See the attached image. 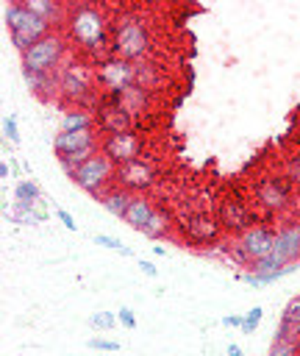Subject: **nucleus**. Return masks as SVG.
<instances>
[{"label":"nucleus","instance_id":"15","mask_svg":"<svg viewBox=\"0 0 300 356\" xmlns=\"http://www.w3.org/2000/svg\"><path fill=\"white\" fill-rule=\"evenodd\" d=\"M89 147H100L97 139V128H83V131H58V136L53 139V150L58 159H67L78 150H89Z\"/></svg>","mask_w":300,"mask_h":356},{"label":"nucleus","instance_id":"38","mask_svg":"<svg viewBox=\"0 0 300 356\" xmlns=\"http://www.w3.org/2000/svg\"><path fill=\"white\" fill-rule=\"evenodd\" d=\"M222 325H228V328H242V317L228 314V317H222Z\"/></svg>","mask_w":300,"mask_h":356},{"label":"nucleus","instance_id":"8","mask_svg":"<svg viewBox=\"0 0 300 356\" xmlns=\"http://www.w3.org/2000/svg\"><path fill=\"white\" fill-rule=\"evenodd\" d=\"M272 248H275V231H272L269 225H253V228H247L244 234L236 236V242H233L231 250H233V256H236L242 264L250 267L253 261L269 256Z\"/></svg>","mask_w":300,"mask_h":356},{"label":"nucleus","instance_id":"4","mask_svg":"<svg viewBox=\"0 0 300 356\" xmlns=\"http://www.w3.org/2000/svg\"><path fill=\"white\" fill-rule=\"evenodd\" d=\"M3 22L11 33V44L19 50V56L25 50H31L36 42H42L47 33H53L50 22H44L42 17H36L25 3H11L3 14Z\"/></svg>","mask_w":300,"mask_h":356},{"label":"nucleus","instance_id":"5","mask_svg":"<svg viewBox=\"0 0 300 356\" xmlns=\"http://www.w3.org/2000/svg\"><path fill=\"white\" fill-rule=\"evenodd\" d=\"M64 56H67V39L53 31L47 33L42 42H36L31 50H25L19 58H22V72H33V75H53L58 72L64 64Z\"/></svg>","mask_w":300,"mask_h":356},{"label":"nucleus","instance_id":"22","mask_svg":"<svg viewBox=\"0 0 300 356\" xmlns=\"http://www.w3.org/2000/svg\"><path fill=\"white\" fill-rule=\"evenodd\" d=\"M172 214L169 211H164V209H156V214L147 220V225L142 228V234L147 236V239H164V236H169L172 234Z\"/></svg>","mask_w":300,"mask_h":356},{"label":"nucleus","instance_id":"29","mask_svg":"<svg viewBox=\"0 0 300 356\" xmlns=\"http://www.w3.org/2000/svg\"><path fill=\"white\" fill-rule=\"evenodd\" d=\"M94 242L97 245H103V248H108V250H114V253H119V256H131V248H125L119 239H114V236H106V234H97L94 236Z\"/></svg>","mask_w":300,"mask_h":356},{"label":"nucleus","instance_id":"24","mask_svg":"<svg viewBox=\"0 0 300 356\" xmlns=\"http://www.w3.org/2000/svg\"><path fill=\"white\" fill-rule=\"evenodd\" d=\"M22 78H25L28 89H31L33 95H39V97H44V95L56 86V78H53V75H33V72H22Z\"/></svg>","mask_w":300,"mask_h":356},{"label":"nucleus","instance_id":"39","mask_svg":"<svg viewBox=\"0 0 300 356\" xmlns=\"http://www.w3.org/2000/svg\"><path fill=\"white\" fill-rule=\"evenodd\" d=\"M228 356H242V348L231 342V345H228Z\"/></svg>","mask_w":300,"mask_h":356},{"label":"nucleus","instance_id":"25","mask_svg":"<svg viewBox=\"0 0 300 356\" xmlns=\"http://www.w3.org/2000/svg\"><path fill=\"white\" fill-rule=\"evenodd\" d=\"M283 267H286V261L278 259L275 253H269V256H264V259H258V261L250 264L253 275H269V273H278V270H283Z\"/></svg>","mask_w":300,"mask_h":356},{"label":"nucleus","instance_id":"6","mask_svg":"<svg viewBox=\"0 0 300 356\" xmlns=\"http://www.w3.org/2000/svg\"><path fill=\"white\" fill-rule=\"evenodd\" d=\"M69 178H72L75 186H81L83 192L100 197L106 189L114 186V181H117V164H114L106 153L97 150L92 159H86L81 167H75V170L69 172Z\"/></svg>","mask_w":300,"mask_h":356},{"label":"nucleus","instance_id":"32","mask_svg":"<svg viewBox=\"0 0 300 356\" xmlns=\"http://www.w3.org/2000/svg\"><path fill=\"white\" fill-rule=\"evenodd\" d=\"M286 178H289L294 186H300V156H292V159L286 161Z\"/></svg>","mask_w":300,"mask_h":356},{"label":"nucleus","instance_id":"37","mask_svg":"<svg viewBox=\"0 0 300 356\" xmlns=\"http://www.w3.org/2000/svg\"><path fill=\"white\" fill-rule=\"evenodd\" d=\"M139 270H142L144 275H150V278H156V275H158V270H156V264H150V261H139Z\"/></svg>","mask_w":300,"mask_h":356},{"label":"nucleus","instance_id":"23","mask_svg":"<svg viewBox=\"0 0 300 356\" xmlns=\"http://www.w3.org/2000/svg\"><path fill=\"white\" fill-rule=\"evenodd\" d=\"M14 217H17L19 222H31V225H36V222H44V220H47V209H44L42 200H33V203H17Z\"/></svg>","mask_w":300,"mask_h":356},{"label":"nucleus","instance_id":"26","mask_svg":"<svg viewBox=\"0 0 300 356\" xmlns=\"http://www.w3.org/2000/svg\"><path fill=\"white\" fill-rule=\"evenodd\" d=\"M14 200H17V203H33V200H42V197H39V186H36V181H17V186H14Z\"/></svg>","mask_w":300,"mask_h":356},{"label":"nucleus","instance_id":"17","mask_svg":"<svg viewBox=\"0 0 300 356\" xmlns=\"http://www.w3.org/2000/svg\"><path fill=\"white\" fill-rule=\"evenodd\" d=\"M153 214H156L153 200H150L147 195H133V197H131V203H128V211H125V217H122V220H125L131 228L142 231Z\"/></svg>","mask_w":300,"mask_h":356},{"label":"nucleus","instance_id":"34","mask_svg":"<svg viewBox=\"0 0 300 356\" xmlns=\"http://www.w3.org/2000/svg\"><path fill=\"white\" fill-rule=\"evenodd\" d=\"M86 345L94 348V350H119V342H117V339H100V337H92Z\"/></svg>","mask_w":300,"mask_h":356},{"label":"nucleus","instance_id":"31","mask_svg":"<svg viewBox=\"0 0 300 356\" xmlns=\"http://www.w3.org/2000/svg\"><path fill=\"white\" fill-rule=\"evenodd\" d=\"M281 320H286V323H292L294 328H300V295H297V298H292V300L286 303V309H283Z\"/></svg>","mask_w":300,"mask_h":356},{"label":"nucleus","instance_id":"20","mask_svg":"<svg viewBox=\"0 0 300 356\" xmlns=\"http://www.w3.org/2000/svg\"><path fill=\"white\" fill-rule=\"evenodd\" d=\"M147 95H150L147 89H142V86L133 83V86H128L125 92H119V95H114V97H117V100L128 108V114L136 120L142 111H147Z\"/></svg>","mask_w":300,"mask_h":356},{"label":"nucleus","instance_id":"18","mask_svg":"<svg viewBox=\"0 0 300 356\" xmlns=\"http://www.w3.org/2000/svg\"><path fill=\"white\" fill-rule=\"evenodd\" d=\"M25 6H28L36 17H42L44 22H50V25L67 22V14H69V8H64L61 3H50V0H25Z\"/></svg>","mask_w":300,"mask_h":356},{"label":"nucleus","instance_id":"12","mask_svg":"<svg viewBox=\"0 0 300 356\" xmlns=\"http://www.w3.org/2000/svg\"><path fill=\"white\" fill-rule=\"evenodd\" d=\"M100 153H106L117 167L142 159V136L136 131H122V134H108L100 139Z\"/></svg>","mask_w":300,"mask_h":356},{"label":"nucleus","instance_id":"30","mask_svg":"<svg viewBox=\"0 0 300 356\" xmlns=\"http://www.w3.org/2000/svg\"><path fill=\"white\" fill-rule=\"evenodd\" d=\"M261 314H264V309H261V306H253V309L242 317V331H244V334H253V331L258 328V323H261Z\"/></svg>","mask_w":300,"mask_h":356},{"label":"nucleus","instance_id":"7","mask_svg":"<svg viewBox=\"0 0 300 356\" xmlns=\"http://www.w3.org/2000/svg\"><path fill=\"white\" fill-rule=\"evenodd\" d=\"M178 234L186 245H194V248H208V245H217L219 236H222V225L214 214L208 211H194V214H186L181 222H178Z\"/></svg>","mask_w":300,"mask_h":356},{"label":"nucleus","instance_id":"27","mask_svg":"<svg viewBox=\"0 0 300 356\" xmlns=\"http://www.w3.org/2000/svg\"><path fill=\"white\" fill-rule=\"evenodd\" d=\"M300 353V339H286V337H275L269 356H297Z\"/></svg>","mask_w":300,"mask_h":356},{"label":"nucleus","instance_id":"9","mask_svg":"<svg viewBox=\"0 0 300 356\" xmlns=\"http://www.w3.org/2000/svg\"><path fill=\"white\" fill-rule=\"evenodd\" d=\"M94 78H97V86H103L108 95H119L136 83V64H131L119 56H111V58L94 64Z\"/></svg>","mask_w":300,"mask_h":356},{"label":"nucleus","instance_id":"13","mask_svg":"<svg viewBox=\"0 0 300 356\" xmlns=\"http://www.w3.org/2000/svg\"><path fill=\"white\" fill-rule=\"evenodd\" d=\"M114 184L128 189L131 195H144L156 184V170L147 159H136V161H128V164L117 167V181Z\"/></svg>","mask_w":300,"mask_h":356},{"label":"nucleus","instance_id":"2","mask_svg":"<svg viewBox=\"0 0 300 356\" xmlns=\"http://www.w3.org/2000/svg\"><path fill=\"white\" fill-rule=\"evenodd\" d=\"M150 25L139 11H122L111 22V53L131 61L142 64L150 56Z\"/></svg>","mask_w":300,"mask_h":356},{"label":"nucleus","instance_id":"10","mask_svg":"<svg viewBox=\"0 0 300 356\" xmlns=\"http://www.w3.org/2000/svg\"><path fill=\"white\" fill-rule=\"evenodd\" d=\"M94 122H97V131L103 136L133 131V117L128 114V108L114 95H106L103 100H97V106H94Z\"/></svg>","mask_w":300,"mask_h":356},{"label":"nucleus","instance_id":"3","mask_svg":"<svg viewBox=\"0 0 300 356\" xmlns=\"http://www.w3.org/2000/svg\"><path fill=\"white\" fill-rule=\"evenodd\" d=\"M94 86H97V78H94V67L83 64V61H67L58 75H56V89L61 92V97L72 106H97V97H94Z\"/></svg>","mask_w":300,"mask_h":356},{"label":"nucleus","instance_id":"21","mask_svg":"<svg viewBox=\"0 0 300 356\" xmlns=\"http://www.w3.org/2000/svg\"><path fill=\"white\" fill-rule=\"evenodd\" d=\"M131 197H133V195H131L128 189H122V186H117V184H114V186H111V189H106V192H103L97 200H100V203H103V206H106V209H108L114 217H125Z\"/></svg>","mask_w":300,"mask_h":356},{"label":"nucleus","instance_id":"41","mask_svg":"<svg viewBox=\"0 0 300 356\" xmlns=\"http://www.w3.org/2000/svg\"><path fill=\"white\" fill-rule=\"evenodd\" d=\"M297 356H300V353H297Z\"/></svg>","mask_w":300,"mask_h":356},{"label":"nucleus","instance_id":"40","mask_svg":"<svg viewBox=\"0 0 300 356\" xmlns=\"http://www.w3.org/2000/svg\"><path fill=\"white\" fill-rule=\"evenodd\" d=\"M0 178H3V181L8 178V164H6V161H0Z\"/></svg>","mask_w":300,"mask_h":356},{"label":"nucleus","instance_id":"33","mask_svg":"<svg viewBox=\"0 0 300 356\" xmlns=\"http://www.w3.org/2000/svg\"><path fill=\"white\" fill-rule=\"evenodd\" d=\"M3 131H6L8 142H19V128H17V117H14V114H8V117L3 120Z\"/></svg>","mask_w":300,"mask_h":356},{"label":"nucleus","instance_id":"14","mask_svg":"<svg viewBox=\"0 0 300 356\" xmlns=\"http://www.w3.org/2000/svg\"><path fill=\"white\" fill-rule=\"evenodd\" d=\"M217 220H219L222 231H231V234H236V236L244 234L247 228L258 225L256 217H253V211H250V206L242 203V200H231V197L219 203V209H217Z\"/></svg>","mask_w":300,"mask_h":356},{"label":"nucleus","instance_id":"19","mask_svg":"<svg viewBox=\"0 0 300 356\" xmlns=\"http://www.w3.org/2000/svg\"><path fill=\"white\" fill-rule=\"evenodd\" d=\"M83 128H94V111L83 106H69L61 114V131H83Z\"/></svg>","mask_w":300,"mask_h":356},{"label":"nucleus","instance_id":"28","mask_svg":"<svg viewBox=\"0 0 300 356\" xmlns=\"http://www.w3.org/2000/svg\"><path fill=\"white\" fill-rule=\"evenodd\" d=\"M89 323H92V328H97V331H111V328L117 325V314H114V312H97V314L89 317Z\"/></svg>","mask_w":300,"mask_h":356},{"label":"nucleus","instance_id":"1","mask_svg":"<svg viewBox=\"0 0 300 356\" xmlns=\"http://www.w3.org/2000/svg\"><path fill=\"white\" fill-rule=\"evenodd\" d=\"M64 31H67V39L78 44L81 50H86L92 58H97V64L114 56L111 53V19L106 17L103 8L86 6V3L72 6L64 22Z\"/></svg>","mask_w":300,"mask_h":356},{"label":"nucleus","instance_id":"35","mask_svg":"<svg viewBox=\"0 0 300 356\" xmlns=\"http://www.w3.org/2000/svg\"><path fill=\"white\" fill-rule=\"evenodd\" d=\"M117 320H119L125 328H133V325H136V317H133V312H131L128 306H122V309L117 312Z\"/></svg>","mask_w":300,"mask_h":356},{"label":"nucleus","instance_id":"16","mask_svg":"<svg viewBox=\"0 0 300 356\" xmlns=\"http://www.w3.org/2000/svg\"><path fill=\"white\" fill-rule=\"evenodd\" d=\"M272 253L278 259H283L286 264H294L300 259V222L283 225L281 231H275V248H272Z\"/></svg>","mask_w":300,"mask_h":356},{"label":"nucleus","instance_id":"36","mask_svg":"<svg viewBox=\"0 0 300 356\" xmlns=\"http://www.w3.org/2000/svg\"><path fill=\"white\" fill-rule=\"evenodd\" d=\"M56 214H58V220H61V225H64V228H67V231H75V228H78V225H75V220H72V214H69V211H64V209H58V211H56Z\"/></svg>","mask_w":300,"mask_h":356},{"label":"nucleus","instance_id":"11","mask_svg":"<svg viewBox=\"0 0 300 356\" xmlns=\"http://www.w3.org/2000/svg\"><path fill=\"white\" fill-rule=\"evenodd\" d=\"M294 184L286 175H267L256 184V200L267 211H283L292 200Z\"/></svg>","mask_w":300,"mask_h":356}]
</instances>
